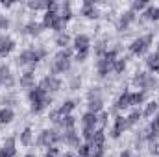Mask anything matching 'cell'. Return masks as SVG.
<instances>
[{
    "label": "cell",
    "mask_w": 159,
    "mask_h": 157,
    "mask_svg": "<svg viewBox=\"0 0 159 157\" xmlns=\"http://www.w3.org/2000/svg\"><path fill=\"white\" fill-rule=\"evenodd\" d=\"M152 43H154V34H146L143 37H137V39H133V43L129 44V52L135 54V56H141V54H144L150 48Z\"/></svg>",
    "instance_id": "6da1fadb"
},
{
    "label": "cell",
    "mask_w": 159,
    "mask_h": 157,
    "mask_svg": "<svg viewBox=\"0 0 159 157\" xmlns=\"http://www.w3.org/2000/svg\"><path fill=\"white\" fill-rule=\"evenodd\" d=\"M133 83L139 87V89H143V91H148V89H154V87H157V79L154 78L152 74H148V72H137L135 74V78H133Z\"/></svg>",
    "instance_id": "7a4b0ae2"
},
{
    "label": "cell",
    "mask_w": 159,
    "mask_h": 157,
    "mask_svg": "<svg viewBox=\"0 0 159 157\" xmlns=\"http://www.w3.org/2000/svg\"><path fill=\"white\" fill-rule=\"evenodd\" d=\"M39 87L41 89H44L46 92H56V91L61 89V81L56 78V76H46V78L41 79Z\"/></svg>",
    "instance_id": "3957f363"
},
{
    "label": "cell",
    "mask_w": 159,
    "mask_h": 157,
    "mask_svg": "<svg viewBox=\"0 0 159 157\" xmlns=\"http://www.w3.org/2000/svg\"><path fill=\"white\" fill-rule=\"evenodd\" d=\"M81 15L87 17V19H96V17H98V9H96L94 2L83 0V4H81Z\"/></svg>",
    "instance_id": "277c9868"
},
{
    "label": "cell",
    "mask_w": 159,
    "mask_h": 157,
    "mask_svg": "<svg viewBox=\"0 0 159 157\" xmlns=\"http://www.w3.org/2000/svg\"><path fill=\"white\" fill-rule=\"evenodd\" d=\"M13 48H15V41L11 39V37H7V35H2L0 37V57L11 54Z\"/></svg>",
    "instance_id": "5b68a950"
},
{
    "label": "cell",
    "mask_w": 159,
    "mask_h": 157,
    "mask_svg": "<svg viewBox=\"0 0 159 157\" xmlns=\"http://www.w3.org/2000/svg\"><path fill=\"white\" fill-rule=\"evenodd\" d=\"M126 128H128V120H126V117H117L115 118V128H113V131H111V137H113V139H119L120 133H124Z\"/></svg>",
    "instance_id": "8992f818"
},
{
    "label": "cell",
    "mask_w": 159,
    "mask_h": 157,
    "mask_svg": "<svg viewBox=\"0 0 159 157\" xmlns=\"http://www.w3.org/2000/svg\"><path fill=\"white\" fill-rule=\"evenodd\" d=\"M135 20V13L131 11V9H128V11H124L122 15H120V20H119V30H126L131 22Z\"/></svg>",
    "instance_id": "52a82bcc"
},
{
    "label": "cell",
    "mask_w": 159,
    "mask_h": 157,
    "mask_svg": "<svg viewBox=\"0 0 159 157\" xmlns=\"http://www.w3.org/2000/svg\"><path fill=\"white\" fill-rule=\"evenodd\" d=\"M48 96V92L44 91V89H41V87H32L30 89V92H28V98H30V102H39V100H44Z\"/></svg>",
    "instance_id": "ba28073f"
},
{
    "label": "cell",
    "mask_w": 159,
    "mask_h": 157,
    "mask_svg": "<svg viewBox=\"0 0 159 157\" xmlns=\"http://www.w3.org/2000/svg\"><path fill=\"white\" fill-rule=\"evenodd\" d=\"M81 124H83V128L85 129H94V126L98 124V115H94V113H85L83 117H81Z\"/></svg>",
    "instance_id": "9c48e42d"
},
{
    "label": "cell",
    "mask_w": 159,
    "mask_h": 157,
    "mask_svg": "<svg viewBox=\"0 0 159 157\" xmlns=\"http://www.w3.org/2000/svg\"><path fill=\"white\" fill-rule=\"evenodd\" d=\"M89 43H91L89 35H85V34L76 35L74 37V48H76V52H80V50H89Z\"/></svg>",
    "instance_id": "30bf717a"
},
{
    "label": "cell",
    "mask_w": 159,
    "mask_h": 157,
    "mask_svg": "<svg viewBox=\"0 0 159 157\" xmlns=\"http://www.w3.org/2000/svg\"><path fill=\"white\" fill-rule=\"evenodd\" d=\"M63 141H65L67 144H70V146H80V137H78V133L74 131V128H72V129H65Z\"/></svg>",
    "instance_id": "8fae6325"
},
{
    "label": "cell",
    "mask_w": 159,
    "mask_h": 157,
    "mask_svg": "<svg viewBox=\"0 0 159 157\" xmlns=\"http://www.w3.org/2000/svg\"><path fill=\"white\" fill-rule=\"evenodd\" d=\"M59 19V13L57 11H44V17H43V26L44 28H52V24Z\"/></svg>",
    "instance_id": "7c38bea8"
},
{
    "label": "cell",
    "mask_w": 159,
    "mask_h": 157,
    "mask_svg": "<svg viewBox=\"0 0 159 157\" xmlns=\"http://www.w3.org/2000/svg\"><path fill=\"white\" fill-rule=\"evenodd\" d=\"M131 105V92L129 91H124L122 94H120V98L117 100V109H126V107H129Z\"/></svg>",
    "instance_id": "4fadbf2b"
},
{
    "label": "cell",
    "mask_w": 159,
    "mask_h": 157,
    "mask_svg": "<svg viewBox=\"0 0 159 157\" xmlns=\"http://www.w3.org/2000/svg\"><path fill=\"white\" fill-rule=\"evenodd\" d=\"M146 65H148L150 72H157V70H159V50H156L154 54H150V56H148Z\"/></svg>",
    "instance_id": "5bb4252c"
},
{
    "label": "cell",
    "mask_w": 159,
    "mask_h": 157,
    "mask_svg": "<svg viewBox=\"0 0 159 157\" xmlns=\"http://www.w3.org/2000/svg\"><path fill=\"white\" fill-rule=\"evenodd\" d=\"M37 144L39 146H50L52 144V129H44V131H41L39 137H37Z\"/></svg>",
    "instance_id": "9a60e30c"
},
{
    "label": "cell",
    "mask_w": 159,
    "mask_h": 157,
    "mask_svg": "<svg viewBox=\"0 0 159 157\" xmlns=\"http://www.w3.org/2000/svg\"><path fill=\"white\" fill-rule=\"evenodd\" d=\"M35 83V76L32 70H26L22 76H20V87H26V89H32Z\"/></svg>",
    "instance_id": "2e32d148"
},
{
    "label": "cell",
    "mask_w": 159,
    "mask_h": 157,
    "mask_svg": "<svg viewBox=\"0 0 159 157\" xmlns=\"http://www.w3.org/2000/svg\"><path fill=\"white\" fill-rule=\"evenodd\" d=\"M109 69H111V65H109L104 57H100V59L96 61V70H98V76L106 78V76L109 74Z\"/></svg>",
    "instance_id": "e0dca14e"
},
{
    "label": "cell",
    "mask_w": 159,
    "mask_h": 157,
    "mask_svg": "<svg viewBox=\"0 0 159 157\" xmlns=\"http://www.w3.org/2000/svg\"><path fill=\"white\" fill-rule=\"evenodd\" d=\"M43 22H28L26 24V28H24V32L28 34V35H39L41 32H43Z\"/></svg>",
    "instance_id": "ac0fdd59"
},
{
    "label": "cell",
    "mask_w": 159,
    "mask_h": 157,
    "mask_svg": "<svg viewBox=\"0 0 159 157\" xmlns=\"http://www.w3.org/2000/svg\"><path fill=\"white\" fill-rule=\"evenodd\" d=\"M50 104H52V96H46L44 100H39V102H32V113H41Z\"/></svg>",
    "instance_id": "d6986e66"
},
{
    "label": "cell",
    "mask_w": 159,
    "mask_h": 157,
    "mask_svg": "<svg viewBox=\"0 0 159 157\" xmlns=\"http://www.w3.org/2000/svg\"><path fill=\"white\" fill-rule=\"evenodd\" d=\"M144 19H150V20H159V6H148L143 13Z\"/></svg>",
    "instance_id": "ffe728a7"
},
{
    "label": "cell",
    "mask_w": 159,
    "mask_h": 157,
    "mask_svg": "<svg viewBox=\"0 0 159 157\" xmlns=\"http://www.w3.org/2000/svg\"><path fill=\"white\" fill-rule=\"evenodd\" d=\"M59 17H61V20H63V22H69V20L72 19V9H70V2H63Z\"/></svg>",
    "instance_id": "44dd1931"
},
{
    "label": "cell",
    "mask_w": 159,
    "mask_h": 157,
    "mask_svg": "<svg viewBox=\"0 0 159 157\" xmlns=\"http://www.w3.org/2000/svg\"><path fill=\"white\" fill-rule=\"evenodd\" d=\"M87 107H89V113H94V115H98V111H102V107H104V104H102V98H93V100H89Z\"/></svg>",
    "instance_id": "7402d4cb"
},
{
    "label": "cell",
    "mask_w": 159,
    "mask_h": 157,
    "mask_svg": "<svg viewBox=\"0 0 159 157\" xmlns=\"http://www.w3.org/2000/svg\"><path fill=\"white\" fill-rule=\"evenodd\" d=\"M74 107H76L74 100H67V102H63V105L57 109V111H59V117H67V115H70Z\"/></svg>",
    "instance_id": "603a6c76"
},
{
    "label": "cell",
    "mask_w": 159,
    "mask_h": 157,
    "mask_svg": "<svg viewBox=\"0 0 159 157\" xmlns=\"http://www.w3.org/2000/svg\"><path fill=\"white\" fill-rule=\"evenodd\" d=\"M46 56V50L44 48H35V50H32V57H30V65H37L41 59Z\"/></svg>",
    "instance_id": "cb8c5ba5"
},
{
    "label": "cell",
    "mask_w": 159,
    "mask_h": 157,
    "mask_svg": "<svg viewBox=\"0 0 159 157\" xmlns=\"http://www.w3.org/2000/svg\"><path fill=\"white\" fill-rule=\"evenodd\" d=\"M106 142V135H104V129H96L94 131V137L91 141V146H104Z\"/></svg>",
    "instance_id": "d4e9b609"
},
{
    "label": "cell",
    "mask_w": 159,
    "mask_h": 157,
    "mask_svg": "<svg viewBox=\"0 0 159 157\" xmlns=\"http://www.w3.org/2000/svg\"><path fill=\"white\" fill-rule=\"evenodd\" d=\"M13 109H9V107H4V109H0V124H9L11 120H13Z\"/></svg>",
    "instance_id": "484cf974"
},
{
    "label": "cell",
    "mask_w": 159,
    "mask_h": 157,
    "mask_svg": "<svg viewBox=\"0 0 159 157\" xmlns=\"http://www.w3.org/2000/svg\"><path fill=\"white\" fill-rule=\"evenodd\" d=\"M146 100V91H137L131 92V105H141Z\"/></svg>",
    "instance_id": "4316f807"
},
{
    "label": "cell",
    "mask_w": 159,
    "mask_h": 157,
    "mask_svg": "<svg viewBox=\"0 0 159 157\" xmlns=\"http://www.w3.org/2000/svg\"><path fill=\"white\" fill-rule=\"evenodd\" d=\"M141 117H143V111H141V109H133V111L129 113V117H126V120H128V128H129V126H135V124L141 120Z\"/></svg>",
    "instance_id": "83f0119b"
},
{
    "label": "cell",
    "mask_w": 159,
    "mask_h": 157,
    "mask_svg": "<svg viewBox=\"0 0 159 157\" xmlns=\"http://www.w3.org/2000/svg\"><path fill=\"white\" fill-rule=\"evenodd\" d=\"M59 126H63L65 129H72L74 128V124H76V118L72 117V115H67V117H61V120L57 122Z\"/></svg>",
    "instance_id": "f1b7e54d"
},
{
    "label": "cell",
    "mask_w": 159,
    "mask_h": 157,
    "mask_svg": "<svg viewBox=\"0 0 159 157\" xmlns=\"http://www.w3.org/2000/svg\"><path fill=\"white\" fill-rule=\"evenodd\" d=\"M157 107H159L157 102H150V104H146V107H144V111H143V117H154V115L157 113Z\"/></svg>",
    "instance_id": "f546056e"
},
{
    "label": "cell",
    "mask_w": 159,
    "mask_h": 157,
    "mask_svg": "<svg viewBox=\"0 0 159 157\" xmlns=\"http://www.w3.org/2000/svg\"><path fill=\"white\" fill-rule=\"evenodd\" d=\"M91 154H93L91 142H85V144H80L78 146V155L80 157H91Z\"/></svg>",
    "instance_id": "4dcf8cb0"
},
{
    "label": "cell",
    "mask_w": 159,
    "mask_h": 157,
    "mask_svg": "<svg viewBox=\"0 0 159 157\" xmlns=\"http://www.w3.org/2000/svg\"><path fill=\"white\" fill-rule=\"evenodd\" d=\"M30 57H32V50H24V52L19 54L17 63H19V65H30Z\"/></svg>",
    "instance_id": "1f68e13d"
},
{
    "label": "cell",
    "mask_w": 159,
    "mask_h": 157,
    "mask_svg": "<svg viewBox=\"0 0 159 157\" xmlns=\"http://www.w3.org/2000/svg\"><path fill=\"white\" fill-rule=\"evenodd\" d=\"M69 43H70V37H69L67 34H59V35L56 37V44H57L59 48H67Z\"/></svg>",
    "instance_id": "d6a6232c"
},
{
    "label": "cell",
    "mask_w": 159,
    "mask_h": 157,
    "mask_svg": "<svg viewBox=\"0 0 159 157\" xmlns=\"http://www.w3.org/2000/svg\"><path fill=\"white\" fill-rule=\"evenodd\" d=\"M146 7H148V2H146V0H135V2L131 4V11H133V13L143 11V9H146Z\"/></svg>",
    "instance_id": "836d02e7"
},
{
    "label": "cell",
    "mask_w": 159,
    "mask_h": 157,
    "mask_svg": "<svg viewBox=\"0 0 159 157\" xmlns=\"http://www.w3.org/2000/svg\"><path fill=\"white\" fill-rule=\"evenodd\" d=\"M30 142H32V129H30V128H26V129L20 133V144L28 146Z\"/></svg>",
    "instance_id": "e575fe53"
},
{
    "label": "cell",
    "mask_w": 159,
    "mask_h": 157,
    "mask_svg": "<svg viewBox=\"0 0 159 157\" xmlns=\"http://www.w3.org/2000/svg\"><path fill=\"white\" fill-rule=\"evenodd\" d=\"M111 69H113V70H115L117 74L124 72V69H126V59H124V57H122V59H119V57H117V61H115V63L111 65Z\"/></svg>",
    "instance_id": "d590c367"
},
{
    "label": "cell",
    "mask_w": 159,
    "mask_h": 157,
    "mask_svg": "<svg viewBox=\"0 0 159 157\" xmlns=\"http://www.w3.org/2000/svg\"><path fill=\"white\" fill-rule=\"evenodd\" d=\"M102 57H104L109 65H113V63L117 61V50H106V54H104Z\"/></svg>",
    "instance_id": "8d00e7d4"
},
{
    "label": "cell",
    "mask_w": 159,
    "mask_h": 157,
    "mask_svg": "<svg viewBox=\"0 0 159 157\" xmlns=\"http://www.w3.org/2000/svg\"><path fill=\"white\" fill-rule=\"evenodd\" d=\"M65 24H67V22H63V20H61V17H59V19H57V20L52 24V28H50V30H56V32H57V35H59V34H63V30H65Z\"/></svg>",
    "instance_id": "74e56055"
},
{
    "label": "cell",
    "mask_w": 159,
    "mask_h": 157,
    "mask_svg": "<svg viewBox=\"0 0 159 157\" xmlns=\"http://www.w3.org/2000/svg\"><path fill=\"white\" fill-rule=\"evenodd\" d=\"M72 57V50L70 48H63L61 52L56 54V59H70Z\"/></svg>",
    "instance_id": "f35d334b"
},
{
    "label": "cell",
    "mask_w": 159,
    "mask_h": 157,
    "mask_svg": "<svg viewBox=\"0 0 159 157\" xmlns=\"http://www.w3.org/2000/svg\"><path fill=\"white\" fill-rule=\"evenodd\" d=\"M28 7L30 9H34V11H37V9H46V6H44V2H41V0H32V2H28Z\"/></svg>",
    "instance_id": "ab89813d"
},
{
    "label": "cell",
    "mask_w": 159,
    "mask_h": 157,
    "mask_svg": "<svg viewBox=\"0 0 159 157\" xmlns=\"http://www.w3.org/2000/svg\"><path fill=\"white\" fill-rule=\"evenodd\" d=\"M7 28H9V19L0 13V30H7Z\"/></svg>",
    "instance_id": "60d3db41"
},
{
    "label": "cell",
    "mask_w": 159,
    "mask_h": 157,
    "mask_svg": "<svg viewBox=\"0 0 159 157\" xmlns=\"http://www.w3.org/2000/svg\"><path fill=\"white\" fill-rule=\"evenodd\" d=\"M91 157H104V146H93Z\"/></svg>",
    "instance_id": "b9f144b4"
},
{
    "label": "cell",
    "mask_w": 159,
    "mask_h": 157,
    "mask_svg": "<svg viewBox=\"0 0 159 157\" xmlns=\"http://www.w3.org/2000/svg\"><path fill=\"white\" fill-rule=\"evenodd\" d=\"M87 54H89V50H80V52H76V61H85L87 59Z\"/></svg>",
    "instance_id": "7bdbcfd3"
},
{
    "label": "cell",
    "mask_w": 159,
    "mask_h": 157,
    "mask_svg": "<svg viewBox=\"0 0 159 157\" xmlns=\"http://www.w3.org/2000/svg\"><path fill=\"white\" fill-rule=\"evenodd\" d=\"M107 118H109V115H107V113H100V115H98V124L104 128V126L107 124Z\"/></svg>",
    "instance_id": "ee69618b"
},
{
    "label": "cell",
    "mask_w": 159,
    "mask_h": 157,
    "mask_svg": "<svg viewBox=\"0 0 159 157\" xmlns=\"http://www.w3.org/2000/svg\"><path fill=\"white\" fill-rule=\"evenodd\" d=\"M150 128L152 129H159V113L154 117V120H152V124H150Z\"/></svg>",
    "instance_id": "f6af8a7d"
},
{
    "label": "cell",
    "mask_w": 159,
    "mask_h": 157,
    "mask_svg": "<svg viewBox=\"0 0 159 157\" xmlns=\"http://www.w3.org/2000/svg\"><path fill=\"white\" fill-rule=\"evenodd\" d=\"M57 152H59V150H57V146H48V150H46V154H48V155H57Z\"/></svg>",
    "instance_id": "bcb514c9"
},
{
    "label": "cell",
    "mask_w": 159,
    "mask_h": 157,
    "mask_svg": "<svg viewBox=\"0 0 159 157\" xmlns=\"http://www.w3.org/2000/svg\"><path fill=\"white\" fill-rule=\"evenodd\" d=\"M4 146H15V139H13V137H7V139L4 141Z\"/></svg>",
    "instance_id": "7dc6e473"
},
{
    "label": "cell",
    "mask_w": 159,
    "mask_h": 157,
    "mask_svg": "<svg viewBox=\"0 0 159 157\" xmlns=\"http://www.w3.org/2000/svg\"><path fill=\"white\" fill-rule=\"evenodd\" d=\"M119 157H133V155H131V152H129V150H124Z\"/></svg>",
    "instance_id": "c3c4849f"
},
{
    "label": "cell",
    "mask_w": 159,
    "mask_h": 157,
    "mask_svg": "<svg viewBox=\"0 0 159 157\" xmlns=\"http://www.w3.org/2000/svg\"><path fill=\"white\" fill-rule=\"evenodd\" d=\"M150 152H152V154H159V146H157V144H152Z\"/></svg>",
    "instance_id": "681fc988"
},
{
    "label": "cell",
    "mask_w": 159,
    "mask_h": 157,
    "mask_svg": "<svg viewBox=\"0 0 159 157\" xmlns=\"http://www.w3.org/2000/svg\"><path fill=\"white\" fill-rule=\"evenodd\" d=\"M2 6H4V7H11L13 2H6V0H2Z\"/></svg>",
    "instance_id": "f907efd6"
},
{
    "label": "cell",
    "mask_w": 159,
    "mask_h": 157,
    "mask_svg": "<svg viewBox=\"0 0 159 157\" xmlns=\"http://www.w3.org/2000/svg\"><path fill=\"white\" fill-rule=\"evenodd\" d=\"M70 85H72V89H76V87L80 85V79H72V83H70Z\"/></svg>",
    "instance_id": "816d5d0a"
},
{
    "label": "cell",
    "mask_w": 159,
    "mask_h": 157,
    "mask_svg": "<svg viewBox=\"0 0 159 157\" xmlns=\"http://www.w3.org/2000/svg\"><path fill=\"white\" fill-rule=\"evenodd\" d=\"M63 157H76V155H74L72 152H65V154H63Z\"/></svg>",
    "instance_id": "f5cc1de1"
},
{
    "label": "cell",
    "mask_w": 159,
    "mask_h": 157,
    "mask_svg": "<svg viewBox=\"0 0 159 157\" xmlns=\"http://www.w3.org/2000/svg\"><path fill=\"white\" fill-rule=\"evenodd\" d=\"M26 157H35V155H34V154H28V155H26Z\"/></svg>",
    "instance_id": "db71d44e"
},
{
    "label": "cell",
    "mask_w": 159,
    "mask_h": 157,
    "mask_svg": "<svg viewBox=\"0 0 159 157\" xmlns=\"http://www.w3.org/2000/svg\"><path fill=\"white\" fill-rule=\"evenodd\" d=\"M44 157H54V155H48V154H46V155H44Z\"/></svg>",
    "instance_id": "11a10c76"
},
{
    "label": "cell",
    "mask_w": 159,
    "mask_h": 157,
    "mask_svg": "<svg viewBox=\"0 0 159 157\" xmlns=\"http://www.w3.org/2000/svg\"><path fill=\"white\" fill-rule=\"evenodd\" d=\"M0 85H2V81H0Z\"/></svg>",
    "instance_id": "9f6ffc18"
}]
</instances>
